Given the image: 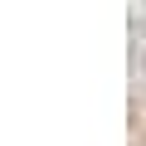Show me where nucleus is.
I'll list each match as a JSON object with an SVG mask.
<instances>
[{"label":"nucleus","instance_id":"1","mask_svg":"<svg viewBox=\"0 0 146 146\" xmlns=\"http://www.w3.org/2000/svg\"><path fill=\"white\" fill-rule=\"evenodd\" d=\"M131 73H136V88L146 98V29H136V44H131Z\"/></svg>","mask_w":146,"mask_h":146}]
</instances>
